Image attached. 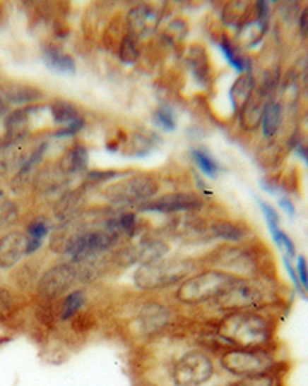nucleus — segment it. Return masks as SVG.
Masks as SVG:
<instances>
[{"label": "nucleus", "mask_w": 308, "mask_h": 386, "mask_svg": "<svg viewBox=\"0 0 308 386\" xmlns=\"http://www.w3.org/2000/svg\"><path fill=\"white\" fill-rule=\"evenodd\" d=\"M201 207H202V199L199 195L191 194V193H170L142 203L139 210L143 212L173 214V212L196 211Z\"/></svg>", "instance_id": "9"}, {"label": "nucleus", "mask_w": 308, "mask_h": 386, "mask_svg": "<svg viewBox=\"0 0 308 386\" xmlns=\"http://www.w3.org/2000/svg\"><path fill=\"white\" fill-rule=\"evenodd\" d=\"M279 207L284 210L290 217H293L295 216V207H293V203L290 199H287V197H280L279 199Z\"/></svg>", "instance_id": "39"}, {"label": "nucleus", "mask_w": 308, "mask_h": 386, "mask_svg": "<svg viewBox=\"0 0 308 386\" xmlns=\"http://www.w3.org/2000/svg\"><path fill=\"white\" fill-rule=\"evenodd\" d=\"M191 157L196 162V165L210 179H215L219 173V164L218 160L211 156V154L203 148H196L191 151Z\"/></svg>", "instance_id": "26"}, {"label": "nucleus", "mask_w": 308, "mask_h": 386, "mask_svg": "<svg viewBox=\"0 0 308 386\" xmlns=\"http://www.w3.org/2000/svg\"><path fill=\"white\" fill-rule=\"evenodd\" d=\"M6 111V105H5V102L4 100H0V114H4Z\"/></svg>", "instance_id": "42"}, {"label": "nucleus", "mask_w": 308, "mask_h": 386, "mask_svg": "<svg viewBox=\"0 0 308 386\" xmlns=\"http://www.w3.org/2000/svg\"><path fill=\"white\" fill-rule=\"evenodd\" d=\"M49 233V223L44 217H36L28 223L27 228V237H28V246H27V255L36 254L42 246H44L45 239Z\"/></svg>", "instance_id": "20"}, {"label": "nucleus", "mask_w": 308, "mask_h": 386, "mask_svg": "<svg viewBox=\"0 0 308 386\" xmlns=\"http://www.w3.org/2000/svg\"><path fill=\"white\" fill-rule=\"evenodd\" d=\"M237 280L239 276L218 268L194 272L179 283L176 289V300L179 303L188 306L215 303Z\"/></svg>", "instance_id": "3"}, {"label": "nucleus", "mask_w": 308, "mask_h": 386, "mask_svg": "<svg viewBox=\"0 0 308 386\" xmlns=\"http://www.w3.org/2000/svg\"><path fill=\"white\" fill-rule=\"evenodd\" d=\"M208 231H210L211 237L225 240V242H230V243L242 242V240L248 234V231L244 227H241L239 223H235L231 220L213 222L208 227Z\"/></svg>", "instance_id": "17"}, {"label": "nucleus", "mask_w": 308, "mask_h": 386, "mask_svg": "<svg viewBox=\"0 0 308 386\" xmlns=\"http://www.w3.org/2000/svg\"><path fill=\"white\" fill-rule=\"evenodd\" d=\"M267 291L262 282L248 277H239V280L231 287L227 293L219 297L215 303L219 311L230 313L239 310H258L263 305Z\"/></svg>", "instance_id": "6"}, {"label": "nucleus", "mask_w": 308, "mask_h": 386, "mask_svg": "<svg viewBox=\"0 0 308 386\" xmlns=\"http://www.w3.org/2000/svg\"><path fill=\"white\" fill-rule=\"evenodd\" d=\"M156 14L151 11V8L136 6L128 16V34H131L136 39L147 36L156 27Z\"/></svg>", "instance_id": "13"}, {"label": "nucleus", "mask_w": 308, "mask_h": 386, "mask_svg": "<svg viewBox=\"0 0 308 386\" xmlns=\"http://www.w3.org/2000/svg\"><path fill=\"white\" fill-rule=\"evenodd\" d=\"M28 237L22 231H11L0 237V268L16 267L27 255Z\"/></svg>", "instance_id": "11"}, {"label": "nucleus", "mask_w": 308, "mask_h": 386, "mask_svg": "<svg viewBox=\"0 0 308 386\" xmlns=\"http://www.w3.org/2000/svg\"><path fill=\"white\" fill-rule=\"evenodd\" d=\"M70 325L76 334H87L96 325V317L90 311H79L74 317H71Z\"/></svg>", "instance_id": "29"}, {"label": "nucleus", "mask_w": 308, "mask_h": 386, "mask_svg": "<svg viewBox=\"0 0 308 386\" xmlns=\"http://www.w3.org/2000/svg\"><path fill=\"white\" fill-rule=\"evenodd\" d=\"M296 272H297L299 282H301L302 289L308 294V263H307V260H305V257H304V255H299V257H297Z\"/></svg>", "instance_id": "35"}, {"label": "nucleus", "mask_w": 308, "mask_h": 386, "mask_svg": "<svg viewBox=\"0 0 308 386\" xmlns=\"http://www.w3.org/2000/svg\"><path fill=\"white\" fill-rule=\"evenodd\" d=\"M170 251V245L160 239H145L139 243V246L133 248L134 260L141 265H147L165 259V255Z\"/></svg>", "instance_id": "14"}, {"label": "nucleus", "mask_w": 308, "mask_h": 386, "mask_svg": "<svg viewBox=\"0 0 308 386\" xmlns=\"http://www.w3.org/2000/svg\"><path fill=\"white\" fill-rule=\"evenodd\" d=\"M16 217H17V210L14 208V205L5 203L0 207V225L2 227L11 225V223L16 220Z\"/></svg>", "instance_id": "36"}, {"label": "nucleus", "mask_w": 308, "mask_h": 386, "mask_svg": "<svg viewBox=\"0 0 308 386\" xmlns=\"http://www.w3.org/2000/svg\"><path fill=\"white\" fill-rule=\"evenodd\" d=\"M154 123L164 131H174L177 126V119L174 111L168 105H160L154 113Z\"/></svg>", "instance_id": "27"}, {"label": "nucleus", "mask_w": 308, "mask_h": 386, "mask_svg": "<svg viewBox=\"0 0 308 386\" xmlns=\"http://www.w3.org/2000/svg\"><path fill=\"white\" fill-rule=\"evenodd\" d=\"M194 271V263L186 259H160L158 262L141 265L138 271L134 272L133 282L139 289H162L168 288L176 283H181Z\"/></svg>", "instance_id": "5"}, {"label": "nucleus", "mask_w": 308, "mask_h": 386, "mask_svg": "<svg viewBox=\"0 0 308 386\" xmlns=\"http://www.w3.org/2000/svg\"><path fill=\"white\" fill-rule=\"evenodd\" d=\"M284 267H285V270H287V272H288L290 279H292V282H293V285H295V288H296L297 293L301 294V296H305V291H304V289H302V287H301V282H299L297 272H296V270L293 268V265L290 263V259H288L287 255L284 257Z\"/></svg>", "instance_id": "38"}, {"label": "nucleus", "mask_w": 308, "mask_h": 386, "mask_svg": "<svg viewBox=\"0 0 308 386\" xmlns=\"http://www.w3.org/2000/svg\"><path fill=\"white\" fill-rule=\"evenodd\" d=\"M0 197H2V191H0Z\"/></svg>", "instance_id": "43"}, {"label": "nucleus", "mask_w": 308, "mask_h": 386, "mask_svg": "<svg viewBox=\"0 0 308 386\" xmlns=\"http://www.w3.org/2000/svg\"><path fill=\"white\" fill-rule=\"evenodd\" d=\"M30 111H31V107L16 109L6 116L5 137H4L5 147H10V145H14L16 142H19L28 135L30 125H31Z\"/></svg>", "instance_id": "12"}, {"label": "nucleus", "mask_w": 308, "mask_h": 386, "mask_svg": "<svg viewBox=\"0 0 308 386\" xmlns=\"http://www.w3.org/2000/svg\"><path fill=\"white\" fill-rule=\"evenodd\" d=\"M218 366L230 379H244V377L276 373L279 363L271 349L225 348L218 357Z\"/></svg>", "instance_id": "4"}, {"label": "nucleus", "mask_w": 308, "mask_h": 386, "mask_svg": "<svg viewBox=\"0 0 308 386\" xmlns=\"http://www.w3.org/2000/svg\"><path fill=\"white\" fill-rule=\"evenodd\" d=\"M225 386H284V383H282V374L276 371V373L244 377V379H233Z\"/></svg>", "instance_id": "23"}, {"label": "nucleus", "mask_w": 308, "mask_h": 386, "mask_svg": "<svg viewBox=\"0 0 308 386\" xmlns=\"http://www.w3.org/2000/svg\"><path fill=\"white\" fill-rule=\"evenodd\" d=\"M301 30L304 34H308V6L301 14Z\"/></svg>", "instance_id": "40"}, {"label": "nucleus", "mask_w": 308, "mask_h": 386, "mask_svg": "<svg viewBox=\"0 0 308 386\" xmlns=\"http://www.w3.org/2000/svg\"><path fill=\"white\" fill-rule=\"evenodd\" d=\"M117 219H119V227H121L122 234L130 239L134 237L136 231H138V216L131 211H126V212H122Z\"/></svg>", "instance_id": "31"}, {"label": "nucleus", "mask_w": 308, "mask_h": 386, "mask_svg": "<svg viewBox=\"0 0 308 386\" xmlns=\"http://www.w3.org/2000/svg\"><path fill=\"white\" fill-rule=\"evenodd\" d=\"M158 182L147 176L126 177L107 188L105 195L113 203H145L158 193Z\"/></svg>", "instance_id": "8"}, {"label": "nucleus", "mask_w": 308, "mask_h": 386, "mask_svg": "<svg viewBox=\"0 0 308 386\" xmlns=\"http://www.w3.org/2000/svg\"><path fill=\"white\" fill-rule=\"evenodd\" d=\"M139 56L138 49V39L133 37L131 34H125L121 45H119V57L124 64H133Z\"/></svg>", "instance_id": "28"}, {"label": "nucleus", "mask_w": 308, "mask_h": 386, "mask_svg": "<svg viewBox=\"0 0 308 386\" xmlns=\"http://www.w3.org/2000/svg\"><path fill=\"white\" fill-rule=\"evenodd\" d=\"M87 302V294L82 289H74L59 300V320L66 322L74 317L77 313L82 311V308Z\"/></svg>", "instance_id": "21"}, {"label": "nucleus", "mask_w": 308, "mask_h": 386, "mask_svg": "<svg viewBox=\"0 0 308 386\" xmlns=\"http://www.w3.org/2000/svg\"><path fill=\"white\" fill-rule=\"evenodd\" d=\"M253 90V79L250 74H242L241 77L233 82L228 91V100L231 111H237L239 107L245 105L248 100H250V94Z\"/></svg>", "instance_id": "19"}, {"label": "nucleus", "mask_w": 308, "mask_h": 386, "mask_svg": "<svg viewBox=\"0 0 308 386\" xmlns=\"http://www.w3.org/2000/svg\"><path fill=\"white\" fill-rule=\"evenodd\" d=\"M215 337L227 348L270 349L273 323L258 310L230 311L218 320Z\"/></svg>", "instance_id": "1"}, {"label": "nucleus", "mask_w": 308, "mask_h": 386, "mask_svg": "<svg viewBox=\"0 0 308 386\" xmlns=\"http://www.w3.org/2000/svg\"><path fill=\"white\" fill-rule=\"evenodd\" d=\"M218 45L222 49V53H224L225 59L228 60V64L233 66L236 71L244 73L247 70V68H248L247 59L242 54H239V51L236 49V47H235L233 42H231V39H228V36H222L218 40Z\"/></svg>", "instance_id": "24"}, {"label": "nucleus", "mask_w": 308, "mask_h": 386, "mask_svg": "<svg viewBox=\"0 0 308 386\" xmlns=\"http://www.w3.org/2000/svg\"><path fill=\"white\" fill-rule=\"evenodd\" d=\"M170 319L171 314L167 308L159 303H148L139 311L136 328L142 337H153L168 327Z\"/></svg>", "instance_id": "10"}, {"label": "nucleus", "mask_w": 308, "mask_h": 386, "mask_svg": "<svg viewBox=\"0 0 308 386\" xmlns=\"http://www.w3.org/2000/svg\"><path fill=\"white\" fill-rule=\"evenodd\" d=\"M83 125H85V122H83V117H82V119L76 120V122H73L70 125L57 128V130L54 131V137H73L79 131H82Z\"/></svg>", "instance_id": "34"}, {"label": "nucleus", "mask_w": 308, "mask_h": 386, "mask_svg": "<svg viewBox=\"0 0 308 386\" xmlns=\"http://www.w3.org/2000/svg\"><path fill=\"white\" fill-rule=\"evenodd\" d=\"M116 176H121L117 171H93V173L88 174V182L93 183H102L107 182V180L114 179Z\"/></svg>", "instance_id": "37"}, {"label": "nucleus", "mask_w": 308, "mask_h": 386, "mask_svg": "<svg viewBox=\"0 0 308 386\" xmlns=\"http://www.w3.org/2000/svg\"><path fill=\"white\" fill-rule=\"evenodd\" d=\"M188 64H190L194 79L202 85H207L211 79V66L208 62L207 51L202 45H193L188 53Z\"/></svg>", "instance_id": "16"}, {"label": "nucleus", "mask_w": 308, "mask_h": 386, "mask_svg": "<svg viewBox=\"0 0 308 386\" xmlns=\"http://www.w3.org/2000/svg\"><path fill=\"white\" fill-rule=\"evenodd\" d=\"M88 151L82 143H76L68 150L61 160V169L65 174H76L87 169L88 167Z\"/></svg>", "instance_id": "18"}, {"label": "nucleus", "mask_w": 308, "mask_h": 386, "mask_svg": "<svg viewBox=\"0 0 308 386\" xmlns=\"http://www.w3.org/2000/svg\"><path fill=\"white\" fill-rule=\"evenodd\" d=\"M136 386H160L158 382H154L148 377H141V379L136 382Z\"/></svg>", "instance_id": "41"}, {"label": "nucleus", "mask_w": 308, "mask_h": 386, "mask_svg": "<svg viewBox=\"0 0 308 386\" xmlns=\"http://www.w3.org/2000/svg\"><path fill=\"white\" fill-rule=\"evenodd\" d=\"M49 116L53 117V122L59 125V128L70 125L76 122V120L82 119L79 109H77L71 102L66 100H54L53 104L49 105Z\"/></svg>", "instance_id": "22"}, {"label": "nucleus", "mask_w": 308, "mask_h": 386, "mask_svg": "<svg viewBox=\"0 0 308 386\" xmlns=\"http://www.w3.org/2000/svg\"><path fill=\"white\" fill-rule=\"evenodd\" d=\"M16 311V298L8 288L0 287V322H5Z\"/></svg>", "instance_id": "30"}, {"label": "nucleus", "mask_w": 308, "mask_h": 386, "mask_svg": "<svg viewBox=\"0 0 308 386\" xmlns=\"http://www.w3.org/2000/svg\"><path fill=\"white\" fill-rule=\"evenodd\" d=\"M258 202H259V207L263 212V217H265V220H267L270 233H271V236H275L279 231V214L276 212L275 208L271 207V205L265 203L263 200H258Z\"/></svg>", "instance_id": "32"}, {"label": "nucleus", "mask_w": 308, "mask_h": 386, "mask_svg": "<svg viewBox=\"0 0 308 386\" xmlns=\"http://www.w3.org/2000/svg\"><path fill=\"white\" fill-rule=\"evenodd\" d=\"M79 279V268L73 262L54 265L39 277L37 294L40 300H61Z\"/></svg>", "instance_id": "7"}, {"label": "nucleus", "mask_w": 308, "mask_h": 386, "mask_svg": "<svg viewBox=\"0 0 308 386\" xmlns=\"http://www.w3.org/2000/svg\"><path fill=\"white\" fill-rule=\"evenodd\" d=\"M280 119H282V111L279 104H268L263 109L262 114V133L265 137H273L280 125Z\"/></svg>", "instance_id": "25"}, {"label": "nucleus", "mask_w": 308, "mask_h": 386, "mask_svg": "<svg viewBox=\"0 0 308 386\" xmlns=\"http://www.w3.org/2000/svg\"><path fill=\"white\" fill-rule=\"evenodd\" d=\"M162 374L151 380L160 386H208L219 375L215 357L205 348H186L162 362Z\"/></svg>", "instance_id": "2"}, {"label": "nucleus", "mask_w": 308, "mask_h": 386, "mask_svg": "<svg viewBox=\"0 0 308 386\" xmlns=\"http://www.w3.org/2000/svg\"><path fill=\"white\" fill-rule=\"evenodd\" d=\"M273 240H275V243L279 246V250L282 253H285L287 257H293L296 255V248H295V243H293V240L290 239L284 231H278V233L273 236Z\"/></svg>", "instance_id": "33"}, {"label": "nucleus", "mask_w": 308, "mask_h": 386, "mask_svg": "<svg viewBox=\"0 0 308 386\" xmlns=\"http://www.w3.org/2000/svg\"><path fill=\"white\" fill-rule=\"evenodd\" d=\"M44 59L51 70L61 74H74L76 62L74 59L65 53L59 45H47L44 49Z\"/></svg>", "instance_id": "15"}]
</instances>
